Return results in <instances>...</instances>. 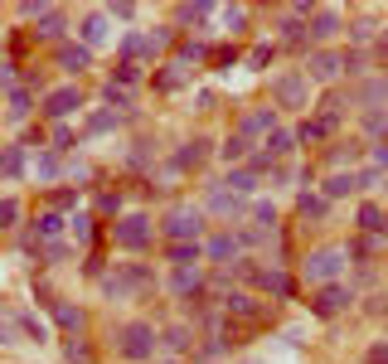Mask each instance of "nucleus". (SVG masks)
Listing matches in <instances>:
<instances>
[{"instance_id":"obj_1","label":"nucleus","mask_w":388,"mask_h":364,"mask_svg":"<svg viewBox=\"0 0 388 364\" xmlns=\"http://www.w3.org/2000/svg\"><path fill=\"white\" fill-rule=\"evenodd\" d=\"M345 268H350V248L330 243V248H315V252H306L301 277H306L311 287H330V282H340V277H345Z\"/></svg>"},{"instance_id":"obj_2","label":"nucleus","mask_w":388,"mask_h":364,"mask_svg":"<svg viewBox=\"0 0 388 364\" xmlns=\"http://www.w3.org/2000/svg\"><path fill=\"white\" fill-rule=\"evenodd\" d=\"M155 350H160V330H155L151 321H131V326L117 330V354H122V359H131V364H151Z\"/></svg>"},{"instance_id":"obj_3","label":"nucleus","mask_w":388,"mask_h":364,"mask_svg":"<svg viewBox=\"0 0 388 364\" xmlns=\"http://www.w3.org/2000/svg\"><path fill=\"white\" fill-rule=\"evenodd\" d=\"M146 287H155V272H151L146 263H117L112 272L102 277L107 301H127V296H136V291H146Z\"/></svg>"},{"instance_id":"obj_4","label":"nucleus","mask_w":388,"mask_h":364,"mask_svg":"<svg viewBox=\"0 0 388 364\" xmlns=\"http://www.w3.org/2000/svg\"><path fill=\"white\" fill-rule=\"evenodd\" d=\"M267 92H272V107H287V112H306L311 107V78H306V68L276 73L267 83Z\"/></svg>"},{"instance_id":"obj_5","label":"nucleus","mask_w":388,"mask_h":364,"mask_svg":"<svg viewBox=\"0 0 388 364\" xmlns=\"http://www.w3.org/2000/svg\"><path fill=\"white\" fill-rule=\"evenodd\" d=\"M151 238H155V224H151L146 214H127V219H117V224H112V243H117V248H127V252H146V248H151Z\"/></svg>"},{"instance_id":"obj_6","label":"nucleus","mask_w":388,"mask_h":364,"mask_svg":"<svg viewBox=\"0 0 388 364\" xmlns=\"http://www.w3.org/2000/svg\"><path fill=\"white\" fill-rule=\"evenodd\" d=\"M165 238L170 243H199L204 238V209H170L165 214Z\"/></svg>"},{"instance_id":"obj_7","label":"nucleus","mask_w":388,"mask_h":364,"mask_svg":"<svg viewBox=\"0 0 388 364\" xmlns=\"http://www.w3.org/2000/svg\"><path fill=\"white\" fill-rule=\"evenodd\" d=\"M243 248H248V238H243V229H229V233H214L209 243H204V257L209 263H243Z\"/></svg>"},{"instance_id":"obj_8","label":"nucleus","mask_w":388,"mask_h":364,"mask_svg":"<svg viewBox=\"0 0 388 364\" xmlns=\"http://www.w3.org/2000/svg\"><path fill=\"white\" fill-rule=\"evenodd\" d=\"M350 301H354V291H350L345 282H330V287H315L311 311H315L320 321H330V316H340V311H350Z\"/></svg>"},{"instance_id":"obj_9","label":"nucleus","mask_w":388,"mask_h":364,"mask_svg":"<svg viewBox=\"0 0 388 364\" xmlns=\"http://www.w3.org/2000/svg\"><path fill=\"white\" fill-rule=\"evenodd\" d=\"M204 214H214V219H243V214H253V209H248V199L233 194L229 185H214V190H209V204H204Z\"/></svg>"},{"instance_id":"obj_10","label":"nucleus","mask_w":388,"mask_h":364,"mask_svg":"<svg viewBox=\"0 0 388 364\" xmlns=\"http://www.w3.org/2000/svg\"><path fill=\"white\" fill-rule=\"evenodd\" d=\"M388 102V78H359L354 88H345V107H383Z\"/></svg>"},{"instance_id":"obj_11","label":"nucleus","mask_w":388,"mask_h":364,"mask_svg":"<svg viewBox=\"0 0 388 364\" xmlns=\"http://www.w3.org/2000/svg\"><path fill=\"white\" fill-rule=\"evenodd\" d=\"M214 155V141L209 136H190L180 151H175V161H170V175H185V170H204V161Z\"/></svg>"},{"instance_id":"obj_12","label":"nucleus","mask_w":388,"mask_h":364,"mask_svg":"<svg viewBox=\"0 0 388 364\" xmlns=\"http://www.w3.org/2000/svg\"><path fill=\"white\" fill-rule=\"evenodd\" d=\"M340 73H345V54H335V49H311V59H306L311 83H335Z\"/></svg>"},{"instance_id":"obj_13","label":"nucleus","mask_w":388,"mask_h":364,"mask_svg":"<svg viewBox=\"0 0 388 364\" xmlns=\"http://www.w3.org/2000/svg\"><path fill=\"white\" fill-rule=\"evenodd\" d=\"M25 15L34 20V34H39V39H59V34H64V25H68V15H64L59 5H44V0L25 5Z\"/></svg>"},{"instance_id":"obj_14","label":"nucleus","mask_w":388,"mask_h":364,"mask_svg":"<svg viewBox=\"0 0 388 364\" xmlns=\"http://www.w3.org/2000/svg\"><path fill=\"white\" fill-rule=\"evenodd\" d=\"M165 39H170V29H160V34H127L122 39V59H155L160 49H165Z\"/></svg>"},{"instance_id":"obj_15","label":"nucleus","mask_w":388,"mask_h":364,"mask_svg":"<svg viewBox=\"0 0 388 364\" xmlns=\"http://www.w3.org/2000/svg\"><path fill=\"white\" fill-rule=\"evenodd\" d=\"M83 107V92L78 88H53L49 97H44V117L49 122H64V117H73Z\"/></svg>"},{"instance_id":"obj_16","label":"nucleus","mask_w":388,"mask_h":364,"mask_svg":"<svg viewBox=\"0 0 388 364\" xmlns=\"http://www.w3.org/2000/svg\"><path fill=\"white\" fill-rule=\"evenodd\" d=\"M170 291H175L180 301H194V306H199V301H204V272H199V268H175V272H170Z\"/></svg>"},{"instance_id":"obj_17","label":"nucleus","mask_w":388,"mask_h":364,"mask_svg":"<svg viewBox=\"0 0 388 364\" xmlns=\"http://www.w3.org/2000/svg\"><path fill=\"white\" fill-rule=\"evenodd\" d=\"M340 29H350V25L340 20V10H335V5H320V10L311 15V44H325V39H335Z\"/></svg>"},{"instance_id":"obj_18","label":"nucleus","mask_w":388,"mask_h":364,"mask_svg":"<svg viewBox=\"0 0 388 364\" xmlns=\"http://www.w3.org/2000/svg\"><path fill=\"white\" fill-rule=\"evenodd\" d=\"M29 175H34L39 185H53V180H59V175H68V166H64V155H59V151L49 146V151H39V155H34V166H29Z\"/></svg>"},{"instance_id":"obj_19","label":"nucleus","mask_w":388,"mask_h":364,"mask_svg":"<svg viewBox=\"0 0 388 364\" xmlns=\"http://www.w3.org/2000/svg\"><path fill=\"white\" fill-rule=\"evenodd\" d=\"M78 34H83V44H88V49L107 44V39H112V15H107V10H92V15L78 25Z\"/></svg>"},{"instance_id":"obj_20","label":"nucleus","mask_w":388,"mask_h":364,"mask_svg":"<svg viewBox=\"0 0 388 364\" xmlns=\"http://www.w3.org/2000/svg\"><path fill=\"white\" fill-rule=\"evenodd\" d=\"M320 194H325L330 204H335V199H350V194H359V175H354V170H335V175H325Z\"/></svg>"},{"instance_id":"obj_21","label":"nucleus","mask_w":388,"mask_h":364,"mask_svg":"<svg viewBox=\"0 0 388 364\" xmlns=\"http://www.w3.org/2000/svg\"><path fill=\"white\" fill-rule=\"evenodd\" d=\"M224 311H229V316H238V321H257L267 306H262V301H253L248 291H233V287H229V296H224Z\"/></svg>"},{"instance_id":"obj_22","label":"nucleus","mask_w":388,"mask_h":364,"mask_svg":"<svg viewBox=\"0 0 388 364\" xmlns=\"http://www.w3.org/2000/svg\"><path fill=\"white\" fill-rule=\"evenodd\" d=\"M5 102H10V107H5V122H10V127H20V122L34 112V107H29V102H34V88H25V83H20V88H10V92H5Z\"/></svg>"},{"instance_id":"obj_23","label":"nucleus","mask_w":388,"mask_h":364,"mask_svg":"<svg viewBox=\"0 0 388 364\" xmlns=\"http://www.w3.org/2000/svg\"><path fill=\"white\" fill-rule=\"evenodd\" d=\"M238 131H243V136H253V141H257L262 131L272 136V131H276V107H257V112H248V117L238 122Z\"/></svg>"},{"instance_id":"obj_24","label":"nucleus","mask_w":388,"mask_h":364,"mask_svg":"<svg viewBox=\"0 0 388 364\" xmlns=\"http://www.w3.org/2000/svg\"><path fill=\"white\" fill-rule=\"evenodd\" d=\"M59 68H68V73L92 68V49L88 44H59Z\"/></svg>"},{"instance_id":"obj_25","label":"nucleus","mask_w":388,"mask_h":364,"mask_svg":"<svg viewBox=\"0 0 388 364\" xmlns=\"http://www.w3.org/2000/svg\"><path fill=\"white\" fill-rule=\"evenodd\" d=\"M354 219H359V229H364V233H383V238H388V209H378L374 199H364V204H359V214H354Z\"/></svg>"},{"instance_id":"obj_26","label":"nucleus","mask_w":388,"mask_h":364,"mask_svg":"<svg viewBox=\"0 0 388 364\" xmlns=\"http://www.w3.org/2000/svg\"><path fill=\"white\" fill-rule=\"evenodd\" d=\"M0 175H5L10 185H20V175H25V141L5 146V155H0Z\"/></svg>"},{"instance_id":"obj_27","label":"nucleus","mask_w":388,"mask_h":364,"mask_svg":"<svg viewBox=\"0 0 388 364\" xmlns=\"http://www.w3.org/2000/svg\"><path fill=\"white\" fill-rule=\"evenodd\" d=\"M218 155H224V161H229V166L238 170V161H243V155H248V161H253V155H257V151H253V136H243V131H233V136H229L224 146H218Z\"/></svg>"},{"instance_id":"obj_28","label":"nucleus","mask_w":388,"mask_h":364,"mask_svg":"<svg viewBox=\"0 0 388 364\" xmlns=\"http://www.w3.org/2000/svg\"><path fill=\"white\" fill-rule=\"evenodd\" d=\"M257 287H262L267 296H276V301H287V296H292V277H287V272H276V268H262V272H257Z\"/></svg>"},{"instance_id":"obj_29","label":"nucleus","mask_w":388,"mask_h":364,"mask_svg":"<svg viewBox=\"0 0 388 364\" xmlns=\"http://www.w3.org/2000/svg\"><path fill=\"white\" fill-rule=\"evenodd\" d=\"M165 257H170L175 268H199V257H204V243H170V248H165Z\"/></svg>"},{"instance_id":"obj_30","label":"nucleus","mask_w":388,"mask_h":364,"mask_svg":"<svg viewBox=\"0 0 388 364\" xmlns=\"http://www.w3.org/2000/svg\"><path fill=\"white\" fill-rule=\"evenodd\" d=\"M224 185H229L233 194H243V199H248V194H253V190L262 185V175H257L253 166H238V170H229V180H224Z\"/></svg>"},{"instance_id":"obj_31","label":"nucleus","mask_w":388,"mask_h":364,"mask_svg":"<svg viewBox=\"0 0 388 364\" xmlns=\"http://www.w3.org/2000/svg\"><path fill=\"white\" fill-rule=\"evenodd\" d=\"M49 311H53V321H59L64 330H73V335H78V330L88 326V316H83V311H78V306H68V301H53Z\"/></svg>"},{"instance_id":"obj_32","label":"nucleus","mask_w":388,"mask_h":364,"mask_svg":"<svg viewBox=\"0 0 388 364\" xmlns=\"http://www.w3.org/2000/svg\"><path fill=\"white\" fill-rule=\"evenodd\" d=\"M296 209H301V219H325V214H330V199H325V194H315V190H301Z\"/></svg>"},{"instance_id":"obj_33","label":"nucleus","mask_w":388,"mask_h":364,"mask_svg":"<svg viewBox=\"0 0 388 364\" xmlns=\"http://www.w3.org/2000/svg\"><path fill=\"white\" fill-rule=\"evenodd\" d=\"M64 229H68V219H64L59 209H49V214H39V219H34V238H39V243H44V238H59Z\"/></svg>"},{"instance_id":"obj_34","label":"nucleus","mask_w":388,"mask_h":364,"mask_svg":"<svg viewBox=\"0 0 388 364\" xmlns=\"http://www.w3.org/2000/svg\"><path fill=\"white\" fill-rule=\"evenodd\" d=\"M292 151H296V131L276 127V131L267 136V155H272V161H282V155H292Z\"/></svg>"},{"instance_id":"obj_35","label":"nucleus","mask_w":388,"mask_h":364,"mask_svg":"<svg viewBox=\"0 0 388 364\" xmlns=\"http://www.w3.org/2000/svg\"><path fill=\"white\" fill-rule=\"evenodd\" d=\"M15 321H20V330H25V335H29L34 345H44V340H49V326H44V321L34 316V311H15Z\"/></svg>"},{"instance_id":"obj_36","label":"nucleus","mask_w":388,"mask_h":364,"mask_svg":"<svg viewBox=\"0 0 388 364\" xmlns=\"http://www.w3.org/2000/svg\"><path fill=\"white\" fill-rule=\"evenodd\" d=\"M364 131L378 136V141H388V102H383V107H369V112H364Z\"/></svg>"},{"instance_id":"obj_37","label":"nucleus","mask_w":388,"mask_h":364,"mask_svg":"<svg viewBox=\"0 0 388 364\" xmlns=\"http://www.w3.org/2000/svg\"><path fill=\"white\" fill-rule=\"evenodd\" d=\"M364 155H369V151H364L359 141H345V146H335V151H330V161H335V166L345 161V170H350V166H359V161H364Z\"/></svg>"},{"instance_id":"obj_38","label":"nucleus","mask_w":388,"mask_h":364,"mask_svg":"<svg viewBox=\"0 0 388 364\" xmlns=\"http://www.w3.org/2000/svg\"><path fill=\"white\" fill-rule=\"evenodd\" d=\"M151 161H155V141H136V146L127 151V166H131V170H146Z\"/></svg>"},{"instance_id":"obj_39","label":"nucleus","mask_w":388,"mask_h":364,"mask_svg":"<svg viewBox=\"0 0 388 364\" xmlns=\"http://www.w3.org/2000/svg\"><path fill=\"white\" fill-rule=\"evenodd\" d=\"M117 122H122L117 112H92V117H88V127H83V136H102V131H117Z\"/></svg>"},{"instance_id":"obj_40","label":"nucleus","mask_w":388,"mask_h":364,"mask_svg":"<svg viewBox=\"0 0 388 364\" xmlns=\"http://www.w3.org/2000/svg\"><path fill=\"white\" fill-rule=\"evenodd\" d=\"M214 15H218V5H209V0H194V5H185V10H180V20H185V25H204V20H214Z\"/></svg>"},{"instance_id":"obj_41","label":"nucleus","mask_w":388,"mask_h":364,"mask_svg":"<svg viewBox=\"0 0 388 364\" xmlns=\"http://www.w3.org/2000/svg\"><path fill=\"white\" fill-rule=\"evenodd\" d=\"M160 340L170 345V350H194V326H170Z\"/></svg>"},{"instance_id":"obj_42","label":"nucleus","mask_w":388,"mask_h":364,"mask_svg":"<svg viewBox=\"0 0 388 364\" xmlns=\"http://www.w3.org/2000/svg\"><path fill=\"white\" fill-rule=\"evenodd\" d=\"M330 131H335L330 122H320V117H306V122L296 127V141H320V136H330Z\"/></svg>"},{"instance_id":"obj_43","label":"nucleus","mask_w":388,"mask_h":364,"mask_svg":"<svg viewBox=\"0 0 388 364\" xmlns=\"http://www.w3.org/2000/svg\"><path fill=\"white\" fill-rule=\"evenodd\" d=\"M112 83H117V88H136V83H141V64L122 59V64L112 68Z\"/></svg>"},{"instance_id":"obj_44","label":"nucleus","mask_w":388,"mask_h":364,"mask_svg":"<svg viewBox=\"0 0 388 364\" xmlns=\"http://www.w3.org/2000/svg\"><path fill=\"white\" fill-rule=\"evenodd\" d=\"M64 359H68V364H92V345H88L83 335H73V340L64 345Z\"/></svg>"},{"instance_id":"obj_45","label":"nucleus","mask_w":388,"mask_h":364,"mask_svg":"<svg viewBox=\"0 0 388 364\" xmlns=\"http://www.w3.org/2000/svg\"><path fill=\"white\" fill-rule=\"evenodd\" d=\"M204 59H209L204 44H180V54H175V64H204Z\"/></svg>"},{"instance_id":"obj_46","label":"nucleus","mask_w":388,"mask_h":364,"mask_svg":"<svg viewBox=\"0 0 388 364\" xmlns=\"http://www.w3.org/2000/svg\"><path fill=\"white\" fill-rule=\"evenodd\" d=\"M49 204H53V209H78V185L73 190H53Z\"/></svg>"},{"instance_id":"obj_47","label":"nucleus","mask_w":388,"mask_h":364,"mask_svg":"<svg viewBox=\"0 0 388 364\" xmlns=\"http://www.w3.org/2000/svg\"><path fill=\"white\" fill-rule=\"evenodd\" d=\"M218 15H224V25H233V34H238V29L248 25V10H243V5H224Z\"/></svg>"},{"instance_id":"obj_48","label":"nucleus","mask_w":388,"mask_h":364,"mask_svg":"<svg viewBox=\"0 0 388 364\" xmlns=\"http://www.w3.org/2000/svg\"><path fill=\"white\" fill-rule=\"evenodd\" d=\"M68 233H73L78 243H88V238H92V219H88V214H78V219H68Z\"/></svg>"},{"instance_id":"obj_49","label":"nucleus","mask_w":388,"mask_h":364,"mask_svg":"<svg viewBox=\"0 0 388 364\" xmlns=\"http://www.w3.org/2000/svg\"><path fill=\"white\" fill-rule=\"evenodd\" d=\"M369 166H378V170L388 175V141H374V146H369Z\"/></svg>"},{"instance_id":"obj_50","label":"nucleus","mask_w":388,"mask_h":364,"mask_svg":"<svg viewBox=\"0 0 388 364\" xmlns=\"http://www.w3.org/2000/svg\"><path fill=\"white\" fill-rule=\"evenodd\" d=\"M107 102H112V107H131V92L127 88H117V83H107V92H102Z\"/></svg>"},{"instance_id":"obj_51","label":"nucleus","mask_w":388,"mask_h":364,"mask_svg":"<svg viewBox=\"0 0 388 364\" xmlns=\"http://www.w3.org/2000/svg\"><path fill=\"white\" fill-rule=\"evenodd\" d=\"M354 175H359V190H374L378 180H388V175L378 170V166H364V170H354Z\"/></svg>"},{"instance_id":"obj_52","label":"nucleus","mask_w":388,"mask_h":364,"mask_svg":"<svg viewBox=\"0 0 388 364\" xmlns=\"http://www.w3.org/2000/svg\"><path fill=\"white\" fill-rule=\"evenodd\" d=\"M369 54H359V49H345V73H364Z\"/></svg>"},{"instance_id":"obj_53","label":"nucleus","mask_w":388,"mask_h":364,"mask_svg":"<svg viewBox=\"0 0 388 364\" xmlns=\"http://www.w3.org/2000/svg\"><path fill=\"white\" fill-rule=\"evenodd\" d=\"M224 350H229L224 340H218V335H209V340L199 345V359H218V354H224Z\"/></svg>"},{"instance_id":"obj_54","label":"nucleus","mask_w":388,"mask_h":364,"mask_svg":"<svg viewBox=\"0 0 388 364\" xmlns=\"http://www.w3.org/2000/svg\"><path fill=\"white\" fill-rule=\"evenodd\" d=\"M272 54H276V49H272V44H257V49H253V54H248V64H253V68H262V64H272Z\"/></svg>"},{"instance_id":"obj_55","label":"nucleus","mask_w":388,"mask_h":364,"mask_svg":"<svg viewBox=\"0 0 388 364\" xmlns=\"http://www.w3.org/2000/svg\"><path fill=\"white\" fill-rule=\"evenodd\" d=\"M0 219H5V229H15V219H20V199H15V194H5V209H0Z\"/></svg>"},{"instance_id":"obj_56","label":"nucleus","mask_w":388,"mask_h":364,"mask_svg":"<svg viewBox=\"0 0 388 364\" xmlns=\"http://www.w3.org/2000/svg\"><path fill=\"white\" fill-rule=\"evenodd\" d=\"M97 209L102 214H117L122 209V194H97Z\"/></svg>"},{"instance_id":"obj_57","label":"nucleus","mask_w":388,"mask_h":364,"mask_svg":"<svg viewBox=\"0 0 388 364\" xmlns=\"http://www.w3.org/2000/svg\"><path fill=\"white\" fill-rule=\"evenodd\" d=\"M107 15H112V20H131V15H136V5H127V0H117V5H107Z\"/></svg>"},{"instance_id":"obj_58","label":"nucleus","mask_w":388,"mask_h":364,"mask_svg":"<svg viewBox=\"0 0 388 364\" xmlns=\"http://www.w3.org/2000/svg\"><path fill=\"white\" fill-rule=\"evenodd\" d=\"M369 364H388V345H374L369 350Z\"/></svg>"},{"instance_id":"obj_59","label":"nucleus","mask_w":388,"mask_h":364,"mask_svg":"<svg viewBox=\"0 0 388 364\" xmlns=\"http://www.w3.org/2000/svg\"><path fill=\"white\" fill-rule=\"evenodd\" d=\"M160 364H180V359H160Z\"/></svg>"},{"instance_id":"obj_60","label":"nucleus","mask_w":388,"mask_h":364,"mask_svg":"<svg viewBox=\"0 0 388 364\" xmlns=\"http://www.w3.org/2000/svg\"><path fill=\"white\" fill-rule=\"evenodd\" d=\"M383 326H388V311H383Z\"/></svg>"},{"instance_id":"obj_61","label":"nucleus","mask_w":388,"mask_h":364,"mask_svg":"<svg viewBox=\"0 0 388 364\" xmlns=\"http://www.w3.org/2000/svg\"><path fill=\"white\" fill-rule=\"evenodd\" d=\"M383 296H388V282H383Z\"/></svg>"}]
</instances>
